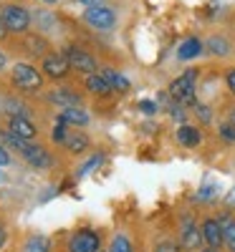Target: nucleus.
<instances>
[{"mask_svg":"<svg viewBox=\"0 0 235 252\" xmlns=\"http://www.w3.org/2000/svg\"><path fill=\"white\" fill-rule=\"evenodd\" d=\"M220 224H223V235H225V247L230 250V252H235V220L230 217V215H220V220H218Z\"/></svg>","mask_w":235,"mask_h":252,"instance_id":"nucleus-22","label":"nucleus"},{"mask_svg":"<svg viewBox=\"0 0 235 252\" xmlns=\"http://www.w3.org/2000/svg\"><path fill=\"white\" fill-rule=\"evenodd\" d=\"M155 252H180V247H177L175 242H169V240H162V242L155 247Z\"/></svg>","mask_w":235,"mask_h":252,"instance_id":"nucleus-30","label":"nucleus"},{"mask_svg":"<svg viewBox=\"0 0 235 252\" xmlns=\"http://www.w3.org/2000/svg\"><path fill=\"white\" fill-rule=\"evenodd\" d=\"M0 144L3 146H8V149H15V152H23V149H28V139H23V136H18V134H13L10 129L8 131H0Z\"/></svg>","mask_w":235,"mask_h":252,"instance_id":"nucleus-21","label":"nucleus"},{"mask_svg":"<svg viewBox=\"0 0 235 252\" xmlns=\"http://www.w3.org/2000/svg\"><path fill=\"white\" fill-rule=\"evenodd\" d=\"M99 235L94 229H78V232L69 240V252H99Z\"/></svg>","mask_w":235,"mask_h":252,"instance_id":"nucleus-8","label":"nucleus"},{"mask_svg":"<svg viewBox=\"0 0 235 252\" xmlns=\"http://www.w3.org/2000/svg\"><path fill=\"white\" fill-rule=\"evenodd\" d=\"M5 240H8V237H5V232H3V229H0V250H3V245H5Z\"/></svg>","mask_w":235,"mask_h":252,"instance_id":"nucleus-37","label":"nucleus"},{"mask_svg":"<svg viewBox=\"0 0 235 252\" xmlns=\"http://www.w3.org/2000/svg\"><path fill=\"white\" fill-rule=\"evenodd\" d=\"M225 199H228V204H233V207H235V189H230Z\"/></svg>","mask_w":235,"mask_h":252,"instance_id":"nucleus-35","label":"nucleus"},{"mask_svg":"<svg viewBox=\"0 0 235 252\" xmlns=\"http://www.w3.org/2000/svg\"><path fill=\"white\" fill-rule=\"evenodd\" d=\"M202 240L207 242V247H220L225 245V235H223V224L218 220H205L202 222Z\"/></svg>","mask_w":235,"mask_h":252,"instance_id":"nucleus-12","label":"nucleus"},{"mask_svg":"<svg viewBox=\"0 0 235 252\" xmlns=\"http://www.w3.org/2000/svg\"><path fill=\"white\" fill-rule=\"evenodd\" d=\"M202 51H205V43H202V40L195 38V35H190V38H185L182 43H180L177 58H180V61H192V58L202 56Z\"/></svg>","mask_w":235,"mask_h":252,"instance_id":"nucleus-14","label":"nucleus"},{"mask_svg":"<svg viewBox=\"0 0 235 252\" xmlns=\"http://www.w3.org/2000/svg\"><path fill=\"white\" fill-rule=\"evenodd\" d=\"M109 252H134V247H132V240L126 237V235H117V237L112 240V247H109Z\"/></svg>","mask_w":235,"mask_h":252,"instance_id":"nucleus-25","label":"nucleus"},{"mask_svg":"<svg viewBox=\"0 0 235 252\" xmlns=\"http://www.w3.org/2000/svg\"><path fill=\"white\" fill-rule=\"evenodd\" d=\"M76 3H81V5H86V8H91V5H101L104 0H76Z\"/></svg>","mask_w":235,"mask_h":252,"instance_id":"nucleus-34","label":"nucleus"},{"mask_svg":"<svg viewBox=\"0 0 235 252\" xmlns=\"http://www.w3.org/2000/svg\"><path fill=\"white\" fill-rule=\"evenodd\" d=\"M101 76L112 83L114 94H126V91H129V78H126L124 73H119L114 68H101Z\"/></svg>","mask_w":235,"mask_h":252,"instance_id":"nucleus-16","label":"nucleus"},{"mask_svg":"<svg viewBox=\"0 0 235 252\" xmlns=\"http://www.w3.org/2000/svg\"><path fill=\"white\" fill-rule=\"evenodd\" d=\"M104 159H106V157H104V152L91 154V157H89V159H86V161H83V164L78 166V169H76V177H78V179H81V177H86L89 172H94L96 166H101V164H104Z\"/></svg>","mask_w":235,"mask_h":252,"instance_id":"nucleus-24","label":"nucleus"},{"mask_svg":"<svg viewBox=\"0 0 235 252\" xmlns=\"http://www.w3.org/2000/svg\"><path fill=\"white\" fill-rule=\"evenodd\" d=\"M83 86H86V91H89V94H94V96H112V94H114L112 83L106 81L99 71H96V73H89V76H86V81H83Z\"/></svg>","mask_w":235,"mask_h":252,"instance_id":"nucleus-13","label":"nucleus"},{"mask_svg":"<svg viewBox=\"0 0 235 252\" xmlns=\"http://www.w3.org/2000/svg\"><path fill=\"white\" fill-rule=\"evenodd\" d=\"M195 114H197V119H200L202 124H210V121H212V111H210V106H202V103H195Z\"/></svg>","mask_w":235,"mask_h":252,"instance_id":"nucleus-28","label":"nucleus"},{"mask_svg":"<svg viewBox=\"0 0 235 252\" xmlns=\"http://www.w3.org/2000/svg\"><path fill=\"white\" fill-rule=\"evenodd\" d=\"M66 149H69L71 154H83V152L89 149V136L81 134V131L69 134V136H66Z\"/></svg>","mask_w":235,"mask_h":252,"instance_id":"nucleus-20","label":"nucleus"},{"mask_svg":"<svg viewBox=\"0 0 235 252\" xmlns=\"http://www.w3.org/2000/svg\"><path fill=\"white\" fill-rule=\"evenodd\" d=\"M66 136H69L66 124H61V121H58V126L53 129V141H56V144H66Z\"/></svg>","mask_w":235,"mask_h":252,"instance_id":"nucleus-29","label":"nucleus"},{"mask_svg":"<svg viewBox=\"0 0 235 252\" xmlns=\"http://www.w3.org/2000/svg\"><path fill=\"white\" fill-rule=\"evenodd\" d=\"M202 252H218L215 247H207V250H202Z\"/></svg>","mask_w":235,"mask_h":252,"instance_id":"nucleus-41","label":"nucleus"},{"mask_svg":"<svg viewBox=\"0 0 235 252\" xmlns=\"http://www.w3.org/2000/svg\"><path fill=\"white\" fill-rule=\"evenodd\" d=\"M169 114H172V119H175V121H180V124H185V121H187V111H185L182 103H177V101L169 103Z\"/></svg>","mask_w":235,"mask_h":252,"instance_id":"nucleus-27","label":"nucleus"},{"mask_svg":"<svg viewBox=\"0 0 235 252\" xmlns=\"http://www.w3.org/2000/svg\"><path fill=\"white\" fill-rule=\"evenodd\" d=\"M5 63H8V56H5L3 51H0V71H3V68H5Z\"/></svg>","mask_w":235,"mask_h":252,"instance_id":"nucleus-36","label":"nucleus"},{"mask_svg":"<svg viewBox=\"0 0 235 252\" xmlns=\"http://www.w3.org/2000/svg\"><path fill=\"white\" fill-rule=\"evenodd\" d=\"M195 83H197V71L195 68H190L185 71L180 78H175L172 83H169V98L182 103V106H195Z\"/></svg>","mask_w":235,"mask_h":252,"instance_id":"nucleus-2","label":"nucleus"},{"mask_svg":"<svg viewBox=\"0 0 235 252\" xmlns=\"http://www.w3.org/2000/svg\"><path fill=\"white\" fill-rule=\"evenodd\" d=\"M40 3H46V5H56V3H61V0H40Z\"/></svg>","mask_w":235,"mask_h":252,"instance_id":"nucleus-38","label":"nucleus"},{"mask_svg":"<svg viewBox=\"0 0 235 252\" xmlns=\"http://www.w3.org/2000/svg\"><path fill=\"white\" fill-rule=\"evenodd\" d=\"M31 10L20 3H3L0 5V23L8 33H28L31 28Z\"/></svg>","mask_w":235,"mask_h":252,"instance_id":"nucleus-1","label":"nucleus"},{"mask_svg":"<svg viewBox=\"0 0 235 252\" xmlns=\"http://www.w3.org/2000/svg\"><path fill=\"white\" fill-rule=\"evenodd\" d=\"M48 101L56 103V106H61V109H66V106H78L81 96L76 91H71V89H56V91L48 94Z\"/></svg>","mask_w":235,"mask_h":252,"instance_id":"nucleus-15","label":"nucleus"},{"mask_svg":"<svg viewBox=\"0 0 235 252\" xmlns=\"http://www.w3.org/2000/svg\"><path fill=\"white\" fill-rule=\"evenodd\" d=\"M10 81L18 91H38L43 86V76H40L38 68H33L31 63H15L13 66V73H10Z\"/></svg>","mask_w":235,"mask_h":252,"instance_id":"nucleus-3","label":"nucleus"},{"mask_svg":"<svg viewBox=\"0 0 235 252\" xmlns=\"http://www.w3.org/2000/svg\"><path fill=\"white\" fill-rule=\"evenodd\" d=\"M202 242H205L202 240V229H197L195 220H192L190 215H185L182 222H180V247L192 252V250H197Z\"/></svg>","mask_w":235,"mask_h":252,"instance_id":"nucleus-6","label":"nucleus"},{"mask_svg":"<svg viewBox=\"0 0 235 252\" xmlns=\"http://www.w3.org/2000/svg\"><path fill=\"white\" fill-rule=\"evenodd\" d=\"M139 109H142L144 114H149V116H152V114L157 111V106H155V101H142V103H139Z\"/></svg>","mask_w":235,"mask_h":252,"instance_id":"nucleus-33","label":"nucleus"},{"mask_svg":"<svg viewBox=\"0 0 235 252\" xmlns=\"http://www.w3.org/2000/svg\"><path fill=\"white\" fill-rule=\"evenodd\" d=\"M205 48H207L210 56H218V58H223V56L230 53V43H228L223 35H210L207 43H205Z\"/></svg>","mask_w":235,"mask_h":252,"instance_id":"nucleus-19","label":"nucleus"},{"mask_svg":"<svg viewBox=\"0 0 235 252\" xmlns=\"http://www.w3.org/2000/svg\"><path fill=\"white\" fill-rule=\"evenodd\" d=\"M230 121L235 124V109H230Z\"/></svg>","mask_w":235,"mask_h":252,"instance_id":"nucleus-40","label":"nucleus"},{"mask_svg":"<svg viewBox=\"0 0 235 252\" xmlns=\"http://www.w3.org/2000/svg\"><path fill=\"white\" fill-rule=\"evenodd\" d=\"M66 56H69L71 68L78 71V73H83V76H89V73H96V71H99L96 58H94L89 51H83L81 46H71V48L66 51Z\"/></svg>","mask_w":235,"mask_h":252,"instance_id":"nucleus-7","label":"nucleus"},{"mask_svg":"<svg viewBox=\"0 0 235 252\" xmlns=\"http://www.w3.org/2000/svg\"><path fill=\"white\" fill-rule=\"evenodd\" d=\"M0 179H3V177H0Z\"/></svg>","mask_w":235,"mask_h":252,"instance_id":"nucleus-42","label":"nucleus"},{"mask_svg":"<svg viewBox=\"0 0 235 252\" xmlns=\"http://www.w3.org/2000/svg\"><path fill=\"white\" fill-rule=\"evenodd\" d=\"M23 48H26V53L33 56V58H40V56H46V53H48V43H46V40L40 38V35H33V33L26 35Z\"/></svg>","mask_w":235,"mask_h":252,"instance_id":"nucleus-18","label":"nucleus"},{"mask_svg":"<svg viewBox=\"0 0 235 252\" xmlns=\"http://www.w3.org/2000/svg\"><path fill=\"white\" fill-rule=\"evenodd\" d=\"M225 83H228V89H230V94L235 96V68H230V71L225 73Z\"/></svg>","mask_w":235,"mask_h":252,"instance_id":"nucleus-31","label":"nucleus"},{"mask_svg":"<svg viewBox=\"0 0 235 252\" xmlns=\"http://www.w3.org/2000/svg\"><path fill=\"white\" fill-rule=\"evenodd\" d=\"M83 23L86 26H91L94 31H114L117 28V10L114 8H109V5H91V8H86L83 10Z\"/></svg>","mask_w":235,"mask_h":252,"instance_id":"nucleus-4","label":"nucleus"},{"mask_svg":"<svg viewBox=\"0 0 235 252\" xmlns=\"http://www.w3.org/2000/svg\"><path fill=\"white\" fill-rule=\"evenodd\" d=\"M8 129L18 136H23L28 141H33L38 136V129H36V124L28 119V116H8Z\"/></svg>","mask_w":235,"mask_h":252,"instance_id":"nucleus-10","label":"nucleus"},{"mask_svg":"<svg viewBox=\"0 0 235 252\" xmlns=\"http://www.w3.org/2000/svg\"><path fill=\"white\" fill-rule=\"evenodd\" d=\"M10 164V152H8V146L0 144V166H8Z\"/></svg>","mask_w":235,"mask_h":252,"instance_id":"nucleus-32","label":"nucleus"},{"mask_svg":"<svg viewBox=\"0 0 235 252\" xmlns=\"http://www.w3.org/2000/svg\"><path fill=\"white\" fill-rule=\"evenodd\" d=\"M218 134H220V139H223L225 144H235V124H233L230 119L223 121L220 129H218Z\"/></svg>","mask_w":235,"mask_h":252,"instance_id":"nucleus-26","label":"nucleus"},{"mask_svg":"<svg viewBox=\"0 0 235 252\" xmlns=\"http://www.w3.org/2000/svg\"><path fill=\"white\" fill-rule=\"evenodd\" d=\"M20 252H51V242L43 235H33L23 242V250Z\"/></svg>","mask_w":235,"mask_h":252,"instance_id":"nucleus-23","label":"nucleus"},{"mask_svg":"<svg viewBox=\"0 0 235 252\" xmlns=\"http://www.w3.org/2000/svg\"><path fill=\"white\" fill-rule=\"evenodd\" d=\"M5 33H8V31H5V26L0 23V38H5Z\"/></svg>","mask_w":235,"mask_h":252,"instance_id":"nucleus-39","label":"nucleus"},{"mask_svg":"<svg viewBox=\"0 0 235 252\" xmlns=\"http://www.w3.org/2000/svg\"><path fill=\"white\" fill-rule=\"evenodd\" d=\"M71 71V63L66 53H58V51H48L43 56V76H48L51 81H63L69 78Z\"/></svg>","mask_w":235,"mask_h":252,"instance_id":"nucleus-5","label":"nucleus"},{"mask_svg":"<svg viewBox=\"0 0 235 252\" xmlns=\"http://www.w3.org/2000/svg\"><path fill=\"white\" fill-rule=\"evenodd\" d=\"M177 141L182 146H187V149H192V146H197L202 141V134L195 129V126H187V124H180L177 129Z\"/></svg>","mask_w":235,"mask_h":252,"instance_id":"nucleus-17","label":"nucleus"},{"mask_svg":"<svg viewBox=\"0 0 235 252\" xmlns=\"http://www.w3.org/2000/svg\"><path fill=\"white\" fill-rule=\"evenodd\" d=\"M58 121L61 124H66V126H89V121H91V116L83 111L81 106H66V109H61L58 111Z\"/></svg>","mask_w":235,"mask_h":252,"instance_id":"nucleus-11","label":"nucleus"},{"mask_svg":"<svg viewBox=\"0 0 235 252\" xmlns=\"http://www.w3.org/2000/svg\"><path fill=\"white\" fill-rule=\"evenodd\" d=\"M20 157H23L31 166H36V169H48V166L53 164L51 152L46 149V146H38V144H28V149L20 152Z\"/></svg>","mask_w":235,"mask_h":252,"instance_id":"nucleus-9","label":"nucleus"}]
</instances>
